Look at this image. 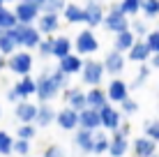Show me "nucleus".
Masks as SVG:
<instances>
[{
  "instance_id": "f257e3e1",
  "label": "nucleus",
  "mask_w": 159,
  "mask_h": 157,
  "mask_svg": "<svg viewBox=\"0 0 159 157\" xmlns=\"http://www.w3.org/2000/svg\"><path fill=\"white\" fill-rule=\"evenodd\" d=\"M12 32V37L16 42H21V44H25V46H37V39H39V32L37 30H32L30 25H16L14 30H9Z\"/></svg>"
},
{
  "instance_id": "f03ea898",
  "label": "nucleus",
  "mask_w": 159,
  "mask_h": 157,
  "mask_svg": "<svg viewBox=\"0 0 159 157\" xmlns=\"http://www.w3.org/2000/svg\"><path fill=\"white\" fill-rule=\"evenodd\" d=\"M39 9H42V2H21L16 7V16H19V21H23V25H28Z\"/></svg>"
},
{
  "instance_id": "7ed1b4c3",
  "label": "nucleus",
  "mask_w": 159,
  "mask_h": 157,
  "mask_svg": "<svg viewBox=\"0 0 159 157\" xmlns=\"http://www.w3.org/2000/svg\"><path fill=\"white\" fill-rule=\"evenodd\" d=\"M58 88H60V85L56 83L53 76H42L39 83H37V93H39L42 99H51V97L58 93Z\"/></svg>"
},
{
  "instance_id": "20e7f679",
  "label": "nucleus",
  "mask_w": 159,
  "mask_h": 157,
  "mask_svg": "<svg viewBox=\"0 0 159 157\" xmlns=\"http://www.w3.org/2000/svg\"><path fill=\"white\" fill-rule=\"evenodd\" d=\"M106 25H108L111 30L127 32V21H125V12H122V7H113V9H111V16H108Z\"/></svg>"
},
{
  "instance_id": "39448f33",
  "label": "nucleus",
  "mask_w": 159,
  "mask_h": 157,
  "mask_svg": "<svg viewBox=\"0 0 159 157\" xmlns=\"http://www.w3.org/2000/svg\"><path fill=\"white\" fill-rule=\"evenodd\" d=\"M58 122H60V127H65V129H74L81 122V113H76L74 109H65V111L58 113Z\"/></svg>"
},
{
  "instance_id": "423d86ee",
  "label": "nucleus",
  "mask_w": 159,
  "mask_h": 157,
  "mask_svg": "<svg viewBox=\"0 0 159 157\" xmlns=\"http://www.w3.org/2000/svg\"><path fill=\"white\" fill-rule=\"evenodd\" d=\"M81 125H83L85 129H95L104 125L102 122V113L95 111V109H88V111H81Z\"/></svg>"
},
{
  "instance_id": "0eeeda50",
  "label": "nucleus",
  "mask_w": 159,
  "mask_h": 157,
  "mask_svg": "<svg viewBox=\"0 0 159 157\" xmlns=\"http://www.w3.org/2000/svg\"><path fill=\"white\" fill-rule=\"evenodd\" d=\"M30 56L28 53H19V56H14L12 60H9V67L14 69V72H19V74H28V69H30Z\"/></svg>"
},
{
  "instance_id": "6e6552de",
  "label": "nucleus",
  "mask_w": 159,
  "mask_h": 157,
  "mask_svg": "<svg viewBox=\"0 0 159 157\" xmlns=\"http://www.w3.org/2000/svg\"><path fill=\"white\" fill-rule=\"evenodd\" d=\"M76 48H79L81 53H90V51H95L97 48V42H95V37H92V32H81L79 35V39H76Z\"/></svg>"
},
{
  "instance_id": "1a4fd4ad",
  "label": "nucleus",
  "mask_w": 159,
  "mask_h": 157,
  "mask_svg": "<svg viewBox=\"0 0 159 157\" xmlns=\"http://www.w3.org/2000/svg\"><path fill=\"white\" fill-rule=\"evenodd\" d=\"M108 97L116 102H127V85L122 81H111V88H108Z\"/></svg>"
},
{
  "instance_id": "9d476101",
  "label": "nucleus",
  "mask_w": 159,
  "mask_h": 157,
  "mask_svg": "<svg viewBox=\"0 0 159 157\" xmlns=\"http://www.w3.org/2000/svg\"><path fill=\"white\" fill-rule=\"evenodd\" d=\"M83 12H85V21H88L90 25H97V23L102 21V7H99L97 2H88Z\"/></svg>"
},
{
  "instance_id": "9b49d317",
  "label": "nucleus",
  "mask_w": 159,
  "mask_h": 157,
  "mask_svg": "<svg viewBox=\"0 0 159 157\" xmlns=\"http://www.w3.org/2000/svg\"><path fill=\"white\" fill-rule=\"evenodd\" d=\"M102 72H104V67H102L99 62H88V65H85L83 79L88 81V83H97V81L102 79Z\"/></svg>"
},
{
  "instance_id": "f8f14e48",
  "label": "nucleus",
  "mask_w": 159,
  "mask_h": 157,
  "mask_svg": "<svg viewBox=\"0 0 159 157\" xmlns=\"http://www.w3.org/2000/svg\"><path fill=\"white\" fill-rule=\"evenodd\" d=\"M99 113H102V122H104V125H106L108 129H116V127H118V122H120L118 111H113L111 106H104Z\"/></svg>"
},
{
  "instance_id": "ddd939ff",
  "label": "nucleus",
  "mask_w": 159,
  "mask_h": 157,
  "mask_svg": "<svg viewBox=\"0 0 159 157\" xmlns=\"http://www.w3.org/2000/svg\"><path fill=\"white\" fill-rule=\"evenodd\" d=\"M125 132H127V127H122L120 132L116 134V139H113V143H111V155H116V157H120L127 150V141H125Z\"/></svg>"
},
{
  "instance_id": "4468645a",
  "label": "nucleus",
  "mask_w": 159,
  "mask_h": 157,
  "mask_svg": "<svg viewBox=\"0 0 159 157\" xmlns=\"http://www.w3.org/2000/svg\"><path fill=\"white\" fill-rule=\"evenodd\" d=\"M74 143L79 145V148H83V150H95V139H92V132H88V129L76 134Z\"/></svg>"
},
{
  "instance_id": "2eb2a0df",
  "label": "nucleus",
  "mask_w": 159,
  "mask_h": 157,
  "mask_svg": "<svg viewBox=\"0 0 159 157\" xmlns=\"http://www.w3.org/2000/svg\"><path fill=\"white\" fill-rule=\"evenodd\" d=\"M134 148H136V155L139 157H152V153H155L152 139H139V141L134 143Z\"/></svg>"
},
{
  "instance_id": "dca6fc26",
  "label": "nucleus",
  "mask_w": 159,
  "mask_h": 157,
  "mask_svg": "<svg viewBox=\"0 0 159 157\" xmlns=\"http://www.w3.org/2000/svg\"><path fill=\"white\" fill-rule=\"evenodd\" d=\"M37 113H39V111H37L32 104H28V102L19 104V109H16V116H19L21 120H25V122H28V120H32V118H37Z\"/></svg>"
},
{
  "instance_id": "f3484780",
  "label": "nucleus",
  "mask_w": 159,
  "mask_h": 157,
  "mask_svg": "<svg viewBox=\"0 0 159 157\" xmlns=\"http://www.w3.org/2000/svg\"><path fill=\"white\" fill-rule=\"evenodd\" d=\"M60 69H62L65 74L79 72V69H81V60H79V58H74V56H67V58L60 60Z\"/></svg>"
},
{
  "instance_id": "a211bd4d",
  "label": "nucleus",
  "mask_w": 159,
  "mask_h": 157,
  "mask_svg": "<svg viewBox=\"0 0 159 157\" xmlns=\"http://www.w3.org/2000/svg\"><path fill=\"white\" fill-rule=\"evenodd\" d=\"M148 53H150V46L143 44V42H139V44H134V48L129 51V58L131 60H145Z\"/></svg>"
},
{
  "instance_id": "6ab92c4d",
  "label": "nucleus",
  "mask_w": 159,
  "mask_h": 157,
  "mask_svg": "<svg viewBox=\"0 0 159 157\" xmlns=\"http://www.w3.org/2000/svg\"><path fill=\"white\" fill-rule=\"evenodd\" d=\"M88 104L92 106V109H104V106H106V102H104V93H99V90H92V93H88Z\"/></svg>"
},
{
  "instance_id": "aec40b11",
  "label": "nucleus",
  "mask_w": 159,
  "mask_h": 157,
  "mask_svg": "<svg viewBox=\"0 0 159 157\" xmlns=\"http://www.w3.org/2000/svg\"><path fill=\"white\" fill-rule=\"evenodd\" d=\"M37 90V83H32V81L25 76L23 81H21L19 85H16V95H21V97H25V95H32Z\"/></svg>"
},
{
  "instance_id": "412c9836",
  "label": "nucleus",
  "mask_w": 159,
  "mask_h": 157,
  "mask_svg": "<svg viewBox=\"0 0 159 157\" xmlns=\"http://www.w3.org/2000/svg\"><path fill=\"white\" fill-rule=\"evenodd\" d=\"M53 53H56V58H67L69 56V39H65V37H60L56 39V48H53Z\"/></svg>"
},
{
  "instance_id": "4be33fe9",
  "label": "nucleus",
  "mask_w": 159,
  "mask_h": 157,
  "mask_svg": "<svg viewBox=\"0 0 159 157\" xmlns=\"http://www.w3.org/2000/svg\"><path fill=\"white\" fill-rule=\"evenodd\" d=\"M39 28L44 32H51V30H56L58 28V16L56 14H46V16H42V21H39Z\"/></svg>"
},
{
  "instance_id": "5701e85b",
  "label": "nucleus",
  "mask_w": 159,
  "mask_h": 157,
  "mask_svg": "<svg viewBox=\"0 0 159 157\" xmlns=\"http://www.w3.org/2000/svg\"><path fill=\"white\" fill-rule=\"evenodd\" d=\"M67 99H69V104L74 106V111H76V109H83V106L88 104V97H83L79 90H72V93L67 95Z\"/></svg>"
},
{
  "instance_id": "b1692460",
  "label": "nucleus",
  "mask_w": 159,
  "mask_h": 157,
  "mask_svg": "<svg viewBox=\"0 0 159 157\" xmlns=\"http://www.w3.org/2000/svg\"><path fill=\"white\" fill-rule=\"evenodd\" d=\"M0 25L7 30H14L16 28V21H14V14L9 9H0Z\"/></svg>"
},
{
  "instance_id": "393cba45",
  "label": "nucleus",
  "mask_w": 159,
  "mask_h": 157,
  "mask_svg": "<svg viewBox=\"0 0 159 157\" xmlns=\"http://www.w3.org/2000/svg\"><path fill=\"white\" fill-rule=\"evenodd\" d=\"M106 69L108 72H120V69H122V56H120V53H111V56L106 58Z\"/></svg>"
},
{
  "instance_id": "a878e982",
  "label": "nucleus",
  "mask_w": 159,
  "mask_h": 157,
  "mask_svg": "<svg viewBox=\"0 0 159 157\" xmlns=\"http://www.w3.org/2000/svg\"><path fill=\"white\" fill-rule=\"evenodd\" d=\"M118 48H134V35L131 32H120L118 35Z\"/></svg>"
},
{
  "instance_id": "bb28decb",
  "label": "nucleus",
  "mask_w": 159,
  "mask_h": 157,
  "mask_svg": "<svg viewBox=\"0 0 159 157\" xmlns=\"http://www.w3.org/2000/svg\"><path fill=\"white\" fill-rule=\"evenodd\" d=\"M65 12H67V21H76V23H79V21H85V12H81L76 5H69Z\"/></svg>"
},
{
  "instance_id": "cd10ccee",
  "label": "nucleus",
  "mask_w": 159,
  "mask_h": 157,
  "mask_svg": "<svg viewBox=\"0 0 159 157\" xmlns=\"http://www.w3.org/2000/svg\"><path fill=\"white\" fill-rule=\"evenodd\" d=\"M51 118H53V111L48 109V106H42L39 113H37V122H39V125H48Z\"/></svg>"
},
{
  "instance_id": "c85d7f7f",
  "label": "nucleus",
  "mask_w": 159,
  "mask_h": 157,
  "mask_svg": "<svg viewBox=\"0 0 159 157\" xmlns=\"http://www.w3.org/2000/svg\"><path fill=\"white\" fill-rule=\"evenodd\" d=\"M14 44H16V39L12 37V32L7 30V32L2 35V42H0V46H2V51H5V53H9V51L14 48Z\"/></svg>"
},
{
  "instance_id": "c756f323",
  "label": "nucleus",
  "mask_w": 159,
  "mask_h": 157,
  "mask_svg": "<svg viewBox=\"0 0 159 157\" xmlns=\"http://www.w3.org/2000/svg\"><path fill=\"white\" fill-rule=\"evenodd\" d=\"M0 150H2V153L5 155H7V153H12V141H9V136H7V134H0Z\"/></svg>"
},
{
  "instance_id": "7c9ffc66",
  "label": "nucleus",
  "mask_w": 159,
  "mask_h": 157,
  "mask_svg": "<svg viewBox=\"0 0 159 157\" xmlns=\"http://www.w3.org/2000/svg\"><path fill=\"white\" fill-rule=\"evenodd\" d=\"M42 9L48 12V14H56V12L62 9V2H42Z\"/></svg>"
},
{
  "instance_id": "2f4dec72",
  "label": "nucleus",
  "mask_w": 159,
  "mask_h": 157,
  "mask_svg": "<svg viewBox=\"0 0 159 157\" xmlns=\"http://www.w3.org/2000/svg\"><path fill=\"white\" fill-rule=\"evenodd\" d=\"M145 44L150 46V51H159V32H150V37H148Z\"/></svg>"
},
{
  "instance_id": "473e14b6",
  "label": "nucleus",
  "mask_w": 159,
  "mask_h": 157,
  "mask_svg": "<svg viewBox=\"0 0 159 157\" xmlns=\"http://www.w3.org/2000/svg\"><path fill=\"white\" fill-rule=\"evenodd\" d=\"M106 148H108L106 139H104L102 134H97V136H95V153H102V150H106Z\"/></svg>"
},
{
  "instance_id": "72a5a7b5",
  "label": "nucleus",
  "mask_w": 159,
  "mask_h": 157,
  "mask_svg": "<svg viewBox=\"0 0 159 157\" xmlns=\"http://www.w3.org/2000/svg\"><path fill=\"white\" fill-rule=\"evenodd\" d=\"M145 129H148V136L150 139H159V122H148Z\"/></svg>"
},
{
  "instance_id": "f704fd0d",
  "label": "nucleus",
  "mask_w": 159,
  "mask_h": 157,
  "mask_svg": "<svg viewBox=\"0 0 159 157\" xmlns=\"http://www.w3.org/2000/svg\"><path fill=\"white\" fill-rule=\"evenodd\" d=\"M139 7H141V5H139V0H125V5H122V12H131V14H134Z\"/></svg>"
},
{
  "instance_id": "c9c22d12",
  "label": "nucleus",
  "mask_w": 159,
  "mask_h": 157,
  "mask_svg": "<svg viewBox=\"0 0 159 157\" xmlns=\"http://www.w3.org/2000/svg\"><path fill=\"white\" fill-rule=\"evenodd\" d=\"M141 7H143L148 14H157V12H159V2H155V0H150V2H143Z\"/></svg>"
},
{
  "instance_id": "e433bc0d",
  "label": "nucleus",
  "mask_w": 159,
  "mask_h": 157,
  "mask_svg": "<svg viewBox=\"0 0 159 157\" xmlns=\"http://www.w3.org/2000/svg\"><path fill=\"white\" fill-rule=\"evenodd\" d=\"M32 134H35V132H32V127H21V129H19V136L23 139V141H25V139H30Z\"/></svg>"
},
{
  "instance_id": "4c0bfd02",
  "label": "nucleus",
  "mask_w": 159,
  "mask_h": 157,
  "mask_svg": "<svg viewBox=\"0 0 159 157\" xmlns=\"http://www.w3.org/2000/svg\"><path fill=\"white\" fill-rule=\"evenodd\" d=\"M53 48H56V42H44V44H42V53L46 56V53H51Z\"/></svg>"
},
{
  "instance_id": "58836bf2",
  "label": "nucleus",
  "mask_w": 159,
  "mask_h": 157,
  "mask_svg": "<svg viewBox=\"0 0 159 157\" xmlns=\"http://www.w3.org/2000/svg\"><path fill=\"white\" fill-rule=\"evenodd\" d=\"M16 150H19V153H28V143L23 141V139H19V141H16V145H14Z\"/></svg>"
},
{
  "instance_id": "ea45409f",
  "label": "nucleus",
  "mask_w": 159,
  "mask_h": 157,
  "mask_svg": "<svg viewBox=\"0 0 159 157\" xmlns=\"http://www.w3.org/2000/svg\"><path fill=\"white\" fill-rule=\"evenodd\" d=\"M46 157H62V150H60V148H51L46 153Z\"/></svg>"
},
{
  "instance_id": "a19ab883",
  "label": "nucleus",
  "mask_w": 159,
  "mask_h": 157,
  "mask_svg": "<svg viewBox=\"0 0 159 157\" xmlns=\"http://www.w3.org/2000/svg\"><path fill=\"white\" fill-rule=\"evenodd\" d=\"M122 106H125V111H136V104H134V102H122Z\"/></svg>"
},
{
  "instance_id": "79ce46f5",
  "label": "nucleus",
  "mask_w": 159,
  "mask_h": 157,
  "mask_svg": "<svg viewBox=\"0 0 159 157\" xmlns=\"http://www.w3.org/2000/svg\"><path fill=\"white\" fill-rule=\"evenodd\" d=\"M152 62H155V67H159V56L155 58V60H152Z\"/></svg>"
},
{
  "instance_id": "37998d69",
  "label": "nucleus",
  "mask_w": 159,
  "mask_h": 157,
  "mask_svg": "<svg viewBox=\"0 0 159 157\" xmlns=\"http://www.w3.org/2000/svg\"><path fill=\"white\" fill-rule=\"evenodd\" d=\"M155 157H157V155H155Z\"/></svg>"
}]
</instances>
